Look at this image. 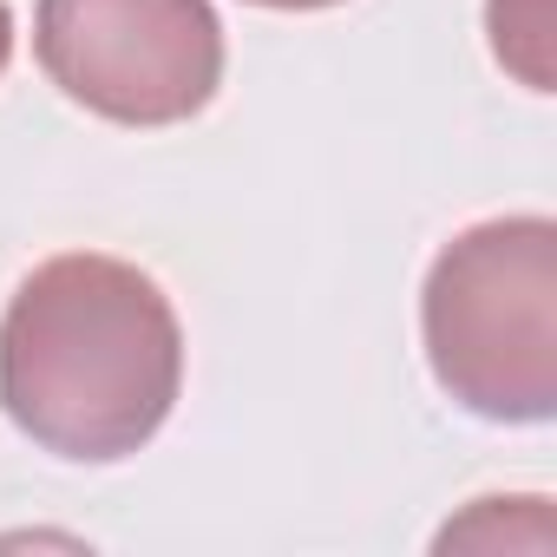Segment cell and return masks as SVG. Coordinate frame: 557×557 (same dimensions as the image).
<instances>
[{
  "label": "cell",
  "mask_w": 557,
  "mask_h": 557,
  "mask_svg": "<svg viewBox=\"0 0 557 557\" xmlns=\"http://www.w3.org/2000/svg\"><path fill=\"white\" fill-rule=\"evenodd\" d=\"M14 60V14H8V0H0V73H8Z\"/></svg>",
  "instance_id": "52a82bcc"
},
{
  "label": "cell",
  "mask_w": 557,
  "mask_h": 557,
  "mask_svg": "<svg viewBox=\"0 0 557 557\" xmlns=\"http://www.w3.org/2000/svg\"><path fill=\"white\" fill-rule=\"evenodd\" d=\"M440 550H498V544H518V550H550L557 531H550V498H479L466 518H453L440 537Z\"/></svg>",
  "instance_id": "5b68a950"
},
{
  "label": "cell",
  "mask_w": 557,
  "mask_h": 557,
  "mask_svg": "<svg viewBox=\"0 0 557 557\" xmlns=\"http://www.w3.org/2000/svg\"><path fill=\"white\" fill-rule=\"evenodd\" d=\"M249 8H269V14H315V8H342V0H249Z\"/></svg>",
  "instance_id": "8992f818"
},
{
  "label": "cell",
  "mask_w": 557,
  "mask_h": 557,
  "mask_svg": "<svg viewBox=\"0 0 557 557\" xmlns=\"http://www.w3.org/2000/svg\"><path fill=\"white\" fill-rule=\"evenodd\" d=\"M550 0H485V34H492V60L531 86V92H550Z\"/></svg>",
  "instance_id": "277c9868"
},
{
  "label": "cell",
  "mask_w": 557,
  "mask_h": 557,
  "mask_svg": "<svg viewBox=\"0 0 557 557\" xmlns=\"http://www.w3.org/2000/svg\"><path fill=\"white\" fill-rule=\"evenodd\" d=\"M177 387V309L125 256H47L0 315V413L53 459H132L171 420Z\"/></svg>",
  "instance_id": "6da1fadb"
},
{
  "label": "cell",
  "mask_w": 557,
  "mask_h": 557,
  "mask_svg": "<svg viewBox=\"0 0 557 557\" xmlns=\"http://www.w3.org/2000/svg\"><path fill=\"white\" fill-rule=\"evenodd\" d=\"M420 335L466 413L544 426L557 413V223L531 210L459 230L426 269Z\"/></svg>",
  "instance_id": "7a4b0ae2"
},
{
  "label": "cell",
  "mask_w": 557,
  "mask_h": 557,
  "mask_svg": "<svg viewBox=\"0 0 557 557\" xmlns=\"http://www.w3.org/2000/svg\"><path fill=\"white\" fill-rule=\"evenodd\" d=\"M34 60L92 119L158 132L216 99L223 21L210 0H40Z\"/></svg>",
  "instance_id": "3957f363"
}]
</instances>
